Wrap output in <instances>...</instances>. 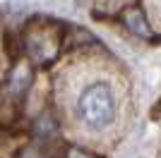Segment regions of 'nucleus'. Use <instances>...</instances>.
<instances>
[{
  "mask_svg": "<svg viewBox=\"0 0 161 158\" xmlns=\"http://www.w3.org/2000/svg\"><path fill=\"white\" fill-rule=\"evenodd\" d=\"M77 120L89 132H106L118 118L115 93L106 82H92L80 91L75 101Z\"/></svg>",
  "mask_w": 161,
  "mask_h": 158,
  "instance_id": "1",
  "label": "nucleus"
},
{
  "mask_svg": "<svg viewBox=\"0 0 161 158\" xmlns=\"http://www.w3.org/2000/svg\"><path fill=\"white\" fill-rule=\"evenodd\" d=\"M125 19H128V24L132 26L135 34H140V36H149V26L144 24V17H142L140 12H130Z\"/></svg>",
  "mask_w": 161,
  "mask_h": 158,
  "instance_id": "2",
  "label": "nucleus"
},
{
  "mask_svg": "<svg viewBox=\"0 0 161 158\" xmlns=\"http://www.w3.org/2000/svg\"><path fill=\"white\" fill-rule=\"evenodd\" d=\"M152 118H154V120H159V118H161V98H159V103L152 108Z\"/></svg>",
  "mask_w": 161,
  "mask_h": 158,
  "instance_id": "4",
  "label": "nucleus"
},
{
  "mask_svg": "<svg viewBox=\"0 0 161 158\" xmlns=\"http://www.w3.org/2000/svg\"><path fill=\"white\" fill-rule=\"evenodd\" d=\"M70 158H96V156H92V153H87V151H80V149H72V151H70Z\"/></svg>",
  "mask_w": 161,
  "mask_h": 158,
  "instance_id": "3",
  "label": "nucleus"
}]
</instances>
